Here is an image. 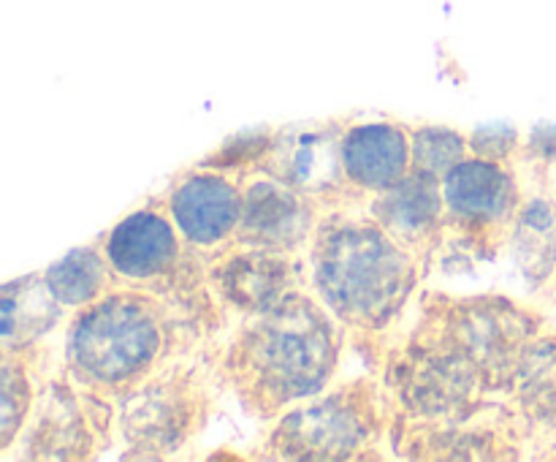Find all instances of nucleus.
<instances>
[{"label": "nucleus", "mask_w": 556, "mask_h": 462, "mask_svg": "<svg viewBox=\"0 0 556 462\" xmlns=\"http://www.w3.org/2000/svg\"><path fill=\"white\" fill-rule=\"evenodd\" d=\"M410 168V130L400 123H356L342 134V172L353 193L372 199Z\"/></svg>", "instance_id": "obj_16"}, {"label": "nucleus", "mask_w": 556, "mask_h": 462, "mask_svg": "<svg viewBox=\"0 0 556 462\" xmlns=\"http://www.w3.org/2000/svg\"><path fill=\"white\" fill-rule=\"evenodd\" d=\"M309 283L345 329H389L418 286V255L396 242L369 212L334 210L309 239Z\"/></svg>", "instance_id": "obj_2"}, {"label": "nucleus", "mask_w": 556, "mask_h": 462, "mask_svg": "<svg viewBox=\"0 0 556 462\" xmlns=\"http://www.w3.org/2000/svg\"><path fill=\"white\" fill-rule=\"evenodd\" d=\"M546 315L516 299L429 294L413 335L448 348L476 367L494 400H505L527 346L541 335Z\"/></svg>", "instance_id": "obj_4"}, {"label": "nucleus", "mask_w": 556, "mask_h": 462, "mask_svg": "<svg viewBox=\"0 0 556 462\" xmlns=\"http://www.w3.org/2000/svg\"><path fill=\"white\" fill-rule=\"evenodd\" d=\"M535 168L532 183L525 185L519 215L510 245L516 248L521 272L532 286H546L556 275V183L546 163L530 161Z\"/></svg>", "instance_id": "obj_17"}, {"label": "nucleus", "mask_w": 556, "mask_h": 462, "mask_svg": "<svg viewBox=\"0 0 556 462\" xmlns=\"http://www.w3.org/2000/svg\"><path fill=\"white\" fill-rule=\"evenodd\" d=\"M63 315L43 275H25L3 286V351H33Z\"/></svg>", "instance_id": "obj_18"}, {"label": "nucleus", "mask_w": 556, "mask_h": 462, "mask_svg": "<svg viewBox=\"0 0 556 462\" xmlns=\"http://www.w3.org/2000/svg\"><path fill=\"white\" fill-rule=\"evenodd\" d=\"M503 402L530 449H556V326L546 324L527 346Z\"/></svg>", "instance_id": "obj_15"}, {"label": "nucleus", "mask_w": 556, "mask_h": 462, "mask_svg": "<svg viewBox=\"0 0 556 462\" xmlns=\"http://www.w3.org/2000/svg\"><path fill=\"white\" fill-rule=\"evenodd\" d=\"M103 253L114 272L117 286L150 288L174 299L179 308H188L185 297L210 302L215 297L210 280L188 277L185 272V237L168 210L144 207L125 215L112 232L103 237Z\"/></svg>", "instance_id": "obj_8"}, {"label": "nucleus", "mask_w": 556, "mask_h": 462, "mask_svg": "<svg viewBox=\"0 0 556 462\" xmlns=\"http://www.w3.org/2000/svg\"><path fill=\"white\" fill-rule=\"evenodd\" d=\"M367 212L396 242L405 245L418 259H427L443 239V179L410 168L400 183L372 196Z\"/></svg>", "instance_id": "obj_14"}, {"label": "nucleus", "mask_w": 556, "mask_h": 462, "mask_svg": "<svg viewBox=\"0 0 556 462\" xmlns=\"http://www.w3.org/2000/svg\"><path fill=\"white\" fill-rule=\"evenodd\" d=\"M117 427L128 457H172L201 433L212 408V384L193 362H168L117 402Z\"/></svg>", "instance_id": "obj_7"}, {"label": "nucleus", "mask_w": 556, "mask_h": 462, "mask_svg": "<svg viewBox=\"0 0 556 462\" xmlns=\"http://www.w3.org/2000/svg\"><path fill=\"white\" fill-rule=\"evenodd\" d=\"M342 329L318 299L296 288L261 313L244 315L220 357V375L258 419L320 395L342 357Z\"/></svg>", "instance_id": "obj_1"}, {"label": "nucleus", "mask_w": 556, "mask_h": 462, "mask_svg": "<svg viewBox=\"0 0 556 462\" xmlns=\"http://www.w3.org/2000/svg\"><path fill=\"white\" fill-rule=\"evenodd\" d=\"M109 400L79 389L74 380H52L36 397V416L22 438V454L30 460H81L92 457L98 438L106 429L109 419H98V411Z\"/></svg>", "instance_id": "obj_9"}, {"label": "nucleus", "mask_w": 556, "mask_h": 462, "mask_svg": "<svg viewBox=\"0 0 556 462\" xmlns=\"http://www.w3.org/2000/svg\"><path fill=\"white\" fill-rule=\"evenodd\" d=\"M413 168L443 179L465 158H470V136L443 125H418L410 130Z\"/></svg>", "instance_id": "obj_21"}, {"label": "nucleus", "mask_w": 556, "mask_h": 462, "mask_svg": "<svg viewBox=\"0 0 556 462\" xmlns=\"http://www.w3.org/2000/svg\"><path fill=\"white\" fill-rule=\"evenodd\" d=\"M394 402L386 384L351 380L280 413L261 454L275 460H364L380 457V440L394 429Z\"/></svg>", "instance_id": "obj_5"}, {"label": "nucleus", "mask_w": 556, "mask_h": 462, "mask_svg": "<svg viewBox=\"0 0 556 462\" xmlns=\"http://www.w3.org/2000/svg\"><path fill=\"white\" fill-rule=\"evenodd\" d=\"M470 152L489 161L510 163L516 155H521V139L508 125H486L470 134Z\"/></svg>", "instance_id": "obj_22"}, {"label": "nucleus", "mask_w": 556, "mask_h": 462, "mask_svg": "<svg viewBox=\"0 0 556 462\" xmlns=\"http://www.w3.org/2000/svg\"><path fill=\"white\" fill-rule=\"evenodd\" d=\"M521 196L525 185L508 163L465 158L443 177L445 221L440 253L465 261L494 259L510 242Z\"/></svg>", "instance_id": "obj_6"}, {"label": "nucleus", "mask_w": 556, "mask_h": 462, "mask_svg": "<svg viewBox=\"0 0 556 462\" xmlns=\"http://www.w3.org/2000/svg\"><path fill=\"white\" fill-rule=\"evenodd\" d=\"M27 357L30 351H3V370H0V451L3 454L22 435L38 397Z\"/></svg>", "instance_id": "obj_20"}, {"label": "nucleus", "mask_w": 556, "mask_h": 462, "mask_svg": "<svg viewBox=\"0 0 556 462\" xmlns=\"http://www.w3.org/2000/svg\"><path fill=\"white\" fill-rule=\"evenodd\" d=\"M318 221V199L264 172L242 188V217L231 242L296 253L309 245Z\"/></svg>", "instance_id": "obj_11"}, {"label": "nucleus", "mask_w": 556, "mask_h": 462, "mask_svg": "<svg viewBox=\"0 0 556 462\" xmlns=\"http://www.w3.org/2000/svg\"><path fill=\"white\" fill-rule=\"evenodd\" d=\"M521 155L527 161L546 163V166H554L556 163V125H538L530 134L527 145H521Z\"/></svg>", "instance_id": "obj_23"}, {"label": "nucleus", "mask_w": 556, "mask_h": 462, "mask_svg": "<svg viewBox=\"0 0 556 462\" xmlns=\"http://www.w3.org/2000/svg\"><path fill=\"white\" fill-rule=\"evenodd\" d=\"M174 299L150 288L114 286L85 304L65 335V375L79 389L119 402L174 362V337L188 321Z\"/></svg>", "instance_id": "obj_3"}, {"label": "nucleus", "mask_w": 556, "mask_h": 462, "mask_svg": "<svg viewBox=\"0 0 556 462\" xmlns=\"http://www.w3.org/2000/svg\"><path fill=\"white\" fill-rule=\"evenodd\" d=\"M43 280L65 310H81L117 286L106 253L96 245L71 250L63 259L49 264Z\"/></svg>", "instance_id": "obj_19"}, {"label": "nucleus", "mask_w": 556, "mask_h": 462, "mask_svg": "<svg viewBox=\"0 0 556 462\" xmlns=\"http://www.w3.org/2000/svg\"><path fill=\"white\" fill-rule=\"evenodd\" d=\"M291 255L253 245H223L215 261L206 266V280L217 302L242 315L261 313L302 288L299 266Z\"/></svg>", "instance_id": "obj_10"}, {"label": "nucleus", "mask_w": 556, "mask_h": 462, "mask_svg": "<svg viewBox=\"0 0 556 462\" xmlns=\"http://www.w3.org/2000/svg\"><path fill=\"white\" fill-rule=\"evenodd\" d=\"M554 294H556V275H554Z\"/></svg>", "instance_id": "obj_24"}, {"label": "nucleus", "mask_w": 556, "mask_h": 462, "mask_svg": "<svg viewBox=\"0 0 556 462\" xmlns=\"http://www.w3.org/2000/svg\"><path fill=\"white\" fill-rule=\"evenodd\" d=\"M342 134L337 123H299L275 130L261 172L293 185L313 199L340 196L348 185L342 172Z\"/></svg>", "instance_id": "obj_12"}, {"label": "nucleus", "mask_w": 556, "mask_h": 462, "mask_svg": "<svg viewBox=\"0 0 556 462\" xmlns=\"http://www.w3.org/2000/svg\"><path fill=\"white\" fill-rule=\"evenodd\" d=\"M166 210L190 248H223L239 228L242 185L223 168L199 166L168 190Z\"/></svg>", "instance_id": "obj_13"}]
</instances>
